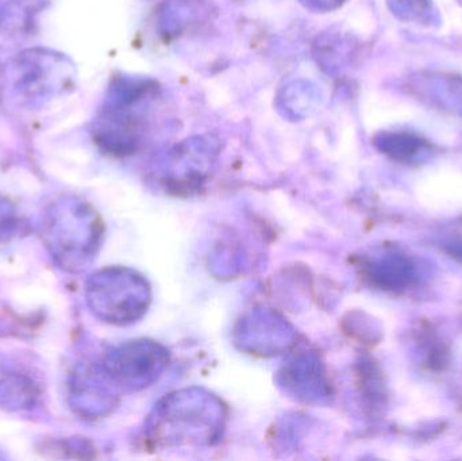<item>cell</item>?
Here are the masks:
<instances>
[{"label":"cell","mask_w":462,"mask_h":461,"mask_svg":"<svg viewBox=\"0 0 462 461\" xmlns=\"http://www.w3.org/2000/svg\"><path fill=\"white\" fill-rule=\"evenodd\" d=\"M227 409L198 387L165 395L146 420V436L157 447H208L225 432Z\"/></svg>","instance_id":"1"},{"label":"cell","mask_w":462,"mask_h":461,"mask_svg":"<svg viewBox=\"0 0 462 461\" xmlns=\"http://www.w3.org/2000/svg\"><path fill=\"white\" fill-rule=\"evenodd\" d=\"M88 297L100 318L129 325L143 318L152 302L146 279L129 268H108L89 281Z\"/></svg>","instance_id":"2"},{"label":"cell","mask_w":462,"mask_h":461,"mask_svg":"<svg viewBox=\"0 0 462 461\" xmlns=\"http://www.w3.org/2000/svg\"><path fill=\"white\" fill-rule=\"evenodd\" d=\"M170 363V352L149 340L130 341L111 352L106 371L126 392H140L153 384Z\"/></svg>","instance_id":"3"},{"label":"cell","mask_w":462,"mask_h":461,"mask_svg":"<svg viewBox=\"0 0 462 461\" xmlns=\"http://www.w3.org/2000/svg\"><path fill=\"white\" fill-rule=\"evenodd\" d=\"M234 341L241 351L250 355L274 356L292 348L296 330L276 311L255 309L238 322Z\"/></svg>","instance_id":"4"},{"label":"cell","mask_w":462,"mask_h":461,"mask_svg":"<svg viewBox=\"0 0 462 461\" xmlns=\"http://www.w3.org/2000/svg\"><path fill=\"white\" fill-rule=\"evenodd\" d=\"M218 149L210 141L192 138L176 146L168 156L164 184L173 194H191L205 183L216 161Z\"/></svg>","instance_id":"5"},{"label":"cell","mask_w":462,"mask_h":461,"mask_svg":"<svg viewBox=\"0 0 462 461\" xmlns=\"http://www.w3.org/2000/svg\"><path fill=\"white\" fill-rule=\"evenodd\" d=\"M280 389L304 403H323L330 397L325 367L314 352H299L280 368L276 378Z\"/></svg>","instance_id":"6"},{"label":"cell","mask_w":462,"mask_h":461,"mask_svg":"<svg viewBox=\"0 0 462 461\" xmlns=\"http://www.w3.org/2000/svg\"><path fill=\"white\" fill-rule=\"evenodd\" d=\"M322 91L317 84L304 78L290 81L276 95V108L284 118L292 122L310 118L322 105Z\"/></svg>","instance_id":"7"},{"label":"cell","mask_w":462,"mask_h":461,"mask_svg":"<svg viewBox=\"0 0 462 461\" xmlns=\"http://www.w3.org/2000/svg\"><path fill=\"white\" fill-rule=\"evenodd\" d=\"M191 0H164L160 11V27L165 35H178L191 21Z\"/></svg>","instance_id":"8"},{"label":"cell","mask_w":462,"mask_h":461,"mask_svg":"<svg viewBox=\"0 0 462 461\" xmlns=\"http://www.w3.org/2000/svg\"><path fill=\"white\" fill-rule=\"evenodd\" d=\"M409 276V267L401 260L385 259L371 265V278L383 287L402 286Z\"/></svg>","instance_id":"9"},{"label":"cell","mask_w":462,"mask_h":461,"mask_svg":"<svg viewBox=\"0 0 462 461\" xmlns=\"http://www.w3.org/2000/svg\"><path fill=\"white\" fill-rule=\"evenodd\" d=\"M304 7L309 10L317 11V13H328L339 7L345 0H299Z\"/></svg>","instance_id":"10"}]
</instances>
